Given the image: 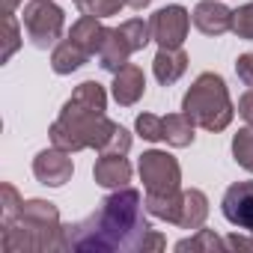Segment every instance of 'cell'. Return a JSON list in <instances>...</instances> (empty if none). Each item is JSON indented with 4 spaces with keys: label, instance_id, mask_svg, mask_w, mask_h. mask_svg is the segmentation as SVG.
<instances>
[{
    "label": "cell",
    "instance_id": "4316f807",
    "mask_svg": "<svg viewBox=\"0 0 253 253\" xmlns=\"http://www.w3.org/2000/svg\"><path fill=\"white\" fill-rule=\"evenodd\" d=\"M232 33L244 42H253V0L232 9Z\"/></svg>",
    "mask_w": 253,
    "mask_h": 253
},
{
    "label": "cell",
    "instance_id": "4fadbf2b",
    "mask_svg": "<svg viewBox=\"0 0 253 253\" xmlns=\"http://www.w3.org/2000/svg\"><path fill=\"white\" fill-rule=\"evenodd\" d=\"M107 36H110V27H104L101 18H95V15H81V18L72 24V30H69V39H75L89 57H95V54L104 48Z\"/></svg>",
    "mask_w": 253,
    "mask_h": 253
},
{
    "label": "cell",
    "instance_id": "ffe728a7",
    "mask_svg": "<svg viewBox=\"0 0 253 253\" xmlns=\"http://www.w3.org/2000/svg\"><path fill=\"white\" fill-rule=\"evenodd\" d=\"M176 250L179 253H226L229 247H226V238H220L214 229H194L188 238H182V241H176Z\"/></svg>",
    "mask_w": 253,
    "mask_h": 253
},
{
    "label": "cell",
    "instance_id": "f546056e",
    "mask_svg": "<svg viewBox=\"0 0 253 253\" xmlns=\"http://www.w3.org/2000/svg\"><path fill=\"white\" fill-rule=\"evenodd\" d=\"M167 247V238L158 232V229H149L143 238H140V250L137 253H152V250H164Z\"/></svg>",
    "mask_w": 253,
    "mask_h": 253
},
{
    "label": "cell",
    "instance_id": "ac0fdd59",
    "mask_svg": "<svg viewBox=\"0 0 253 253\" xmlns=\"http://www.w3.org/2000/svg\"><path fill=\"white\" fill-rule=\"evenodd\" d=\"M197 131V122L182 110V113H170L164 116V140L173 146V149H188L194 143V134Z\"/></svg>",
    "mask_w": 253,
    "mask_h": 253
},
{
    "label": "cell",
    "instance_id": "6da1fadb",
    "mask_svg": "<svg viewBox=\"0 0 253 253\" xmlns=\"http://www.w3.org/2000/svg\"><path fill=\"white\" fill-rule=\"evenodd\" d=\"M146 200L137 188H116L107 194L98 209L78 220L66 223V250L75 253H119L140 250V238L152 229L146 217Z\"/></svg>",
    "mask_w": 253,
    "mask_h": 253
},
{
    "label": "cell",
    "instance_id": "44dd1931",
    "mask_svg": "<svg viewBox=\"0 0 253 253\" xmlns=\"http://www.w3.org/2000/svg\"><path fill=\"white\" fill-rule=\"evenodd\" d=\"M119 36L128 42V48L137 54V51H143L149 42H152V27H149V21H143V18H128V21H122L119 27Z\"/></svg>",
    "mask_w": 253,
    "mask_h": 253
},
{
    "label": "cell",
    "instance_id": "9c48e42d",
    "mask_svg": "<svg viewBox=\"0 0 253 253\" xmlns=\"http://www.w3.org/2000/svg\"><path fill=\"white\" fill-rule=\"evenodd\" d=\"M220 211L232 226L253 232V182H232L220 200Z\"/></svg>",
    "mask_w": 253,
    "mask_h": 253
},
{
    "label": "cell",
    "instance_id": "3957f363",
    "mask_svg": "<svg viewBox=\"0 0 253 253\" xmlns=\"http://www.w3.org/2000/svg\"><path fill=\"white\" fill-rule=\"evenodd\" d=\"M6 253H54L66 250V226L60 223V209L48 200H24L15 220L3 223Z\"/></svg>",
    "mask_w": 253,
    "mask_h": 253
},
{
    "label": "cell",
    "instance_id": "4dcf8cb0",
    "mask_svg": "<svg viewBox=\"0 0 253 253\" xmlns=\"http://www.w3.org/2000/svg\"><path fill=\"white\" fill-rule=\"evenodd\" d=\"M235 110H238V116L253 128V89H247V92L238 98V107H235Z\"/></svg>",
    "mask_w": 253,
    "mask_h": 253
},
{
    "label": "cell",
    "instance_id": "7a4b0ae2",
    "mask_svg": "<svg viewBox=\"0 0 253 253\" xmlns=\"http://www.w3.org/2000/svg\"><path fill=\"white\" fill-rule=\"evenodd\" d=\"M110 128H113V119L107 116L104 86L98 81H84L66 98L48 134L54 146L66 152H81V149H101Z\"/></svg>",
    "mask_w": 253,
    "mask_h": 253
},
{
    "label": "cell",
    "instance_id": "d6a6232c",
    "mask_svg": "<svg viewBox=\"0 0 253 253\" xmlns=\"http://www.w3.org/2000/svg\"><path fill=\"white\" fill-rule=\"evenodd\" d=\"M24 3V0H0V6H3V15H15V9Z\"/></svg>",
    "mask_w": 253,
    "mask_h": 253
},
{
    "label": "cell",
    "instance_id": "1f68e13d",
    "mask_svg": "<svg viewBox=\"0 0 253 253\" xmlns=\"http://www.w3.org/2000/svg\"><path fill=\"white\" fill-rule=\"evenodd\" d=\"M226 247H229V250H244V253H253V232H250V238H247V235H238V232L226 235Z\"/></svg>",
    "mask_w": 253,
    "mask_h": 253
},
{
    "label": "cell",
    "instance_id": "5bb4252c",
    "mask_svg": "<svg viewBox=\"0 0 253 253\" xmlns=\"http://www.w3.org/2000/svg\"><path fill=\"white\" fill-rule=\"evenodd\" d=\"M152 72L161 86H173L188 72V54L182 48H158V54L152 60Z\"/></svg>",
    "mask_w": 253,
    "mask_h": 253
},
{
    "label": "cell",
    "instance_id": "7c38bea8",
    "mask_svg": "<svg viewBox=\"0 0 253 253\" xmlns=\"http://www.w3.org/2000/svg\"><path fill=\"white\" fill-rule=\"evenodd\" d=\"M131 164L125 155H101L92 167V179L98 188H107V191H116V188H125L131 182Z\"/></svg>",
    "mask_w": 253,
    "mask_h": 253
},
{
    "label": "cell",
    "instance_id": "52a82bcc",
    "mask_svg": "<svg viewBox=\"0 0 253 253\" xmlns=\"http://www.w3.org/2000/svg\"><path fill=\"white\" fill-rule=\"evenodd\" d=\"M191 24H194V21H191V12H188L182 3L161 6V9L149 18L152 42H158V48H182L185 39H188Z\"/></svg>",
    "mask_w": 253,
    "mask_h": 253
},
{
    "label": "cell",
    "instance_id": "cb8c5ba5",
    "mask_svg": "<svg viewBox=\"0 0 253 253\" xmlns=\"http://www.w3.org/2000/svg\"><path fill=\"white\" fill-rule=\"evenodd\" d=\"M72 3H75L84 15H95V18L119 15V9H122V6H128L125 0H72Z\"/></svg>",
    "mask_w": 253,
    "mask_h": 253
},
{
    "label": "cell",
    "instance_id": "30bf717a",
    "mask_svg": "<svg viewBox=\"0 0 253 253\" xmlns=\"http://www.w3.org/2000/svg\"><path fill=\"white\" fill-rule=\"evenodd\" d=\"M191 21L194 27L203 33V36H223L232 30V9L220 0H200L191 12Z\"/></svg>",
    "mask_w": 253,
    "mask_h": 253
},
{
    "label": "cell",
    "instance_id": "e0dca14e",
    "mask_svg": "<svg viewBox=\"0 0 253 253\" xmlns=\"http://www.w3.org/2000/svg\"><path fill=\"white\" fill-rule=\"evenodd\" d=\"M131 54H134V51L128 48V42H125V39L119 36V30H116V27H110V36H107L104 48L98 51V66H101L104 72L116 75L122 66H128Z\"/></svg>",
    "mask_w": 253,
    "mask_h": 253
},
{
    "label": "cell",
    "instance_id": "ba28073f",
    "mask_svg": "<svg viewBox=\"0 0 253 253\" xmlns=\"http://www.w3.org/2000/svg\"><path fill=\"white\" fill-rule=\"evenodd\" d=\"M72 152L60 149V146H51V149H42L36 158H33V176L39 185L45 188H63L66 182H72V173H75V164L69 158Z\"/></svg>",
    "mask_w": 253,
    "mask_h": 253
},
{
    "label": "cell",
    "instance_id": "277c9868",
    "mask_svg": "<svg viewBox=\"0 0 253 253\" xmlns=\"http://www.w3.org/2000/svg\"><path fill=\"white\" fill-rule=\"evenodd\" d=\"M182 110L197 122V128L211 131V134L226 131L235 116V104L229 98L226 81L217 72H203L191 84V89L182 98Z\"/></svg>",
    "mask_w": 253,
    "mask_h": 253
},
{
    "label": "cell",
    "instance_id": "603a6c76",
    "mask_svg": "<svg viewBox=\"0 0 253 253\" xmlns=\"http://www.w3.org/2000/svg\"><path fill=\"white\" fill-rule=\"evenodd\" d=\"M128 149H131V134H128V128H122L119 122H113V128H110V134L104 137L98 155H128Z\"/></svg>",
    "mask_w": 253,
    "mask_h": 253
},
{
    "label": "cell",
    "instance_id": "f1b7e54d",
    "mask_svg": "<svg viewBox=\"0 0 253 253\" xmlns=\"http://www.w3.org/2000/svg\"><path fill=\"white\" fill-rule=\"evenodd\" d=\"M235 75H238V81H241L244 86L253 89V51H247V54H241V57L235 60Z\"/></svg>",
    "mask_w": 253,
    "mask_h": 253
},
{
    "label": "cell",
    "instance_id": "9a60e30c",
    "mask_svg": "<svg viewBox=\"0 0 253 253\" xmlns=\"http://www.w3.org/2000/svg\"><path fill=\"white\" fill-rule=\"evenodd\" d=\"M206 217H209V197L200 191V188H191V191H182V214H179V229H200L206 226Z\"/></svg>",
    "mask_w": 253,
    "mask_h": 253
},
{
    "label": "cell",
    "instance_id": "8992f818",
    "mask_svg": "<svg viewBox=\"0 0 253 253\" xmlns=\"http://www.w3.org/2000/svg\"><path fill=\"white\" fill-rule=\"evenodd\" d=\"M137 173L146 194H167L182 188V167L170 152H161V149L143 152L137 161Z\"/></svg>",
    "mask_w": 253,
    "mask_h": 253
},
{
    "label": "cell",
    "instance_id": "d4e9b609",
    "mask_svg": "<svg viewBox=\"0 0 253 253\" xmlns=\"http://www.w3.org/2000/svg\"><path fill=\"white\" fill-rule=\"evenodd\" d=\"M21 206H24V200H21V194L15 191V185H9V182L0 185V220H3V223L15 220L18 211H21Z\"/></svg>",
    "mask_w": 253,
    "mask_h": 253
},
{
    "label": "cell",
    "instance_id": "5b68a950",
    "mask_svg": "<svg viewBox=\"0 0 253 253\" xmlns=\"http://www.w3.org/2000/svg\"><path fill=\"white\" fill-rule=\"evenodd\" d=\"M21 24H24L27 39L39 51H48L63 39L66 12L54 3V0H27L24 12H21Z\"/></svg>",
    "mask_w": 253,
    "mask_h": 253
},
{
    "label": "cell",
    "instance_id": "7402d4cb",
    "mask_svg": "<svg viewBox=\"0 0 253 253\" xmlns=\"http://www.w3.org/2000/svg\"><path fill=\"white\" fill-rule=\"evenodd\" d=\"M232 158L241 170L253 173V128H238V134H232Z\"/></svg>",
    "mask_w": 253,
    "mask_h": 253
},
{
    "label": "cell",
    "instance_id": "484cf974",
    "mask_svg": "<svg viewBox=\"0 0 253 253\" xmlns=\"http://www.w3.org/2000/svg\"><path fill=\"white\" fill-rule=\"evenodd\" d=\"M134 131L149 140V143H158L164 140V116H155V113H140L134 119Z\"/></svg>",
    "mask_w": 253,
    "mask_h": 253
},
{
    "label": "cell",
    "instance_id": "836d02e7",
    "mask_svg": "<svg viewBox=\"0 0 253 253\" xmlns=\"http://www.w3.org/2000/svg\"><path fill=\"white\" fill-rule=\"evenodd\" d=\"M125 3H128L131 9H146V6L152 3V0H125Z\"/></svg>",
    "mask_w": 253,
    "mask_h": 253
},
{
    "label": "cell",
    "instance_id": "8fae6325",
    "mask_svg": "<svg viewBox=\"0 0 253 253\" xmlns=\"http://www.w3.org/2000/svg\"><path fill=\"white\" fill-rule=\"evenodd\" d=\"M146 92V75L140 66L128 63L122 66L116 75H113V84H110V95L119 107H134Z\"/></svg>",
    "mask_w": 253,
    "mask_h": 253
},
{
    "label": "cell",
    "instance_id": "83f0119b",
    "mask_svg": "<svg viewBox=\"0 0 253 253\" xmlns=\"http://www.w3.org/2000/svg\"><path fill=\"white\" fill-rule=\"evenodd\" d=\"M3 24H6V36H3V54H0V63H9L12 54L21 48V27H18L15 15H3Z\"/></svg>",
    "mask_w": 253,
    "mask_h": 253
},
{
    "label": "cell",
    "instance_id": "d6986e66",
    "mask_svg": "<svg viewBox=\"0 0 253 253\" xmlns=\"http://www.w3.org/2000/svg\"><path fill=\"white\" fill-rule=\"evenodd\" d=\"M146 211L164 223H179L182 214V188L167 194H146Z\"/></svg>",
    "mask_w": 253,
    "mask_h": 253
},
{
    "label": "cell",
    "instance_id": "2e32d148",
    "mask_svg": "<svg viewBox=\"0 0 253 253\" xmlns=\"http://www.w3.org/2000/svg\"><path fill=\"white\" fill-rule=\"evenodd\" d=\"M86 60H89V54H86L75 39H60V42L51 48V69H54L57 75H72V72H78Z\"/></svg>",
    "mask_w": 253,
    "mask_h": 253
}]
</instances>
